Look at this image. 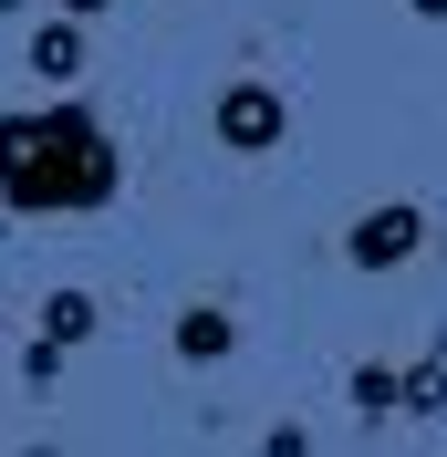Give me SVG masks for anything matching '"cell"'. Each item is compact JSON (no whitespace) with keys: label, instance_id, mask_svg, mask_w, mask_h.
<instances>
[{"label":"cell","instance_id":"1","mask_svg":"<svg viewBox=\"0 0 447 457\" xmlns=\"http://www.w3.org/2000/svg\"><path fill=\"white\" fill-rule=\"evenodd\" d=\"M114 187H125V145L105 136L94 104L0 114V198L21 219H84V208H114Z\"/></svg>","mask_w":447,"mask_h":457},{"label":"cell","instance_id":"2","mask_svg":"<svg viewBox=\"0 0 447 457\" xmlns=\"http://www.w3.org/2000/svg\"><path fill=\"white\" fill-rule=\"evenodd\" d=\"M417 250H426V208L417 198H385V208H364V219L343 228V260H354V270H406Z\"/></svg>","mask_w":447,"mask_h":457},{"label":"cell","instance_id":"3","mask_svg":"<svg viewBox=\"0 0 447 457\" xmlns=\"http://www.w3.org/2000/svg\"><path fill=\"white\" fill-rule=\"evenodd\" d=\"M208 125H219V145H229V156H271V145L291 136V104H281L271 84H229Z\"/></svg>","mask_w":447,"mask_h":457},{"label":"cell","instance_id":"4","mask_svg":"<svg viewBox=\"0 0 447 457\" xmlns=\"http://www.w3.org/2000/svg\"><path fill=\"white\" fill-rule=\"evenodd\" d=\"M31 73H42V84H73V73H84V21L53 11V21L31 31Z\"/></svg>","mask_w":447,"mask_h":457},{"label":"cell","instance_id":"5","mask_svg":"<svg viewBox=\"0 0 447 457\" xmlns=\"http://www.w3.org/2000/svg\"><path fill=\"white\" fill-rule=\"evenodd\" d=\"M229 343H240V322H229V312H208V302H198V312L177 322V353H188V364H219Z\"/></svg>","mask_w":447,"mask_h":457},{"label":"cell","instance_id":"6","mask_svg":"<svg viewBox=\"0 0 447 457\" xmlns=\"http://www.w3.org/2000/svg\"><path fill=\"white\" fill-rule=\"evenodd\" d=\"M94 333V302L84 291H53V302H42V343H84Z\"/></svg>","mask_w":447,"mask_h":457},{"label":"cell","instance_id":"7","mask_svg":"<svg viewBox=\"0 0 447 457\" xmlns=\"http://www.w3.org/2000/svg\"><path fill=\"white\" fill-rule=\"evenodd\" d=\"M354 405L364 416H395V364H354Z\"/></svg>","mask_w":447,"mask_h":457},{"label":"cell","instance_id":"8","mask_svg":"<svg viewBox=\"0 0 447 457\" xmlns=\"http://www.w3.org/2000/svg\"><path fill=\"white\" fill-rule=\"evenodd\" d=\"M53 374H63V343H31V353H21V385H31V395H42Z\"/></svg>","mask_w":447,"mask_h":457},{"label":"cell","instance_id":"9","mask_svg":"<svg viewBox=\"0 0 447 457\" xmlns=\"http://www.w3.org/2000/svg\"><path fill=\"white\" fill-rule=\"evenodd\" d=\"M260 457H312V436H302V427H271V436H260Z\"/></svg>","mask_w":447,"mask_h":457},{"label":"cell","instance_id":"10","mask_svg":"<svg viewBox=\"0 0 447 457\" xmlns=\"http://www.w3.org/2000/svg\"><path fill=\"white\" fill-rule=\"evenodd\" d=\"M53 11H63V21H94V11H114V0H53Z\"/></svg>","mask_w":447,"mask_h":457},{"label":"cell","instance_id":"11","mask_svg":"<svg viewBox=\"0 0 447 457\" xmlns=\"http://www.w3.org/2000/svg\"><path fill=\"white\" fill-rule=\"evenodd\" d=\"M417 21H447V0H417Z\"/></svg>","mask_w":447,"mask_h":457}]
</instances>
